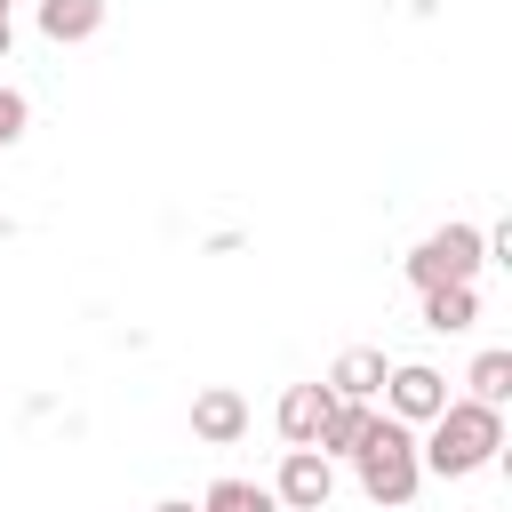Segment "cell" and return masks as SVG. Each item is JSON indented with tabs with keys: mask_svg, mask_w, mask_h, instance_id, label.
Masks as SVG:
<instances>
[{
	"mask_svg": "<svg viewBox=\"0 0 512 512\" xmlns=\"http://www.w3.org/2000/svg\"><path fill=\"white\" fill-rule=\"evenodd\" d=\"M8 48H16V16H0V64H8Z\"/></svg>",
	"mask_w": 512,
	"mask_h": 512,
	"instance_id": "obj_15",
	"label": "cell"
},
{
	"mask_svg": "<svg viewBox=\"0 0 512 512\" xmlns=\"http://www.w3.org/2000/svg\"><path fill=\"white\" fill-rule=\"evenodd\" d=\"M384 368H392V360H384L376 344H352V352H336V368H328L320 384H328L336 400H376V392H384Z\"/></svg>",
	"mask_w": 512,
	"mask_h": 512,
	"instance_id": "obj_7",
	"label": "cell"
},
{
	"mask_svg": "<svg viewBox=\"0 0 512 512\" xmlns=\"http://www.w3.org/2000/svg\"><path fill=\"white\" fill-rule=\"evenodd\" d=\"M480 320V288H424V328L432 336H464Z\"/></svg>",
	"mask_w": 512,
	"mask_h": 512,
	"instance_id": "obj_11",
	"label": "cell"
},
{
	"mask_svg": "<svg viewBox=\"0 0 512 512\" xmlns=\"http://www.w3.org/2000/svg\"><path fill=\"white\" fill-rule=\"evenodd\" d=\"M24 128H32V96L24 88H0V152L24 144Z\"/></svg>",
	"mask_w": 512,
	"mask_h": 512,
	"instance_id": "obj_14",
	"label": "cell"
},
{
	"mask_svg": "<svg viewBox=\"0 0 512 512\" xmlns=\"http://www.w3.org/2000/svg\"><path fill=\"white\" fill-rule=\"evenodd\" d=\"M464 384H472L464 400H480V408H504V400H512V352H504V344H488V352L472 360V376H464Z\"/></svg>",
	"mask_w": 512,
	"mask_h": 512,
	"instance_id": "obj_13",
	"label": "cell"
},
{
	"mask_svg": "<svg viewBox=\"0 0 512 512\" xmlns=\"http://www.w3.org/2000/svg\"><path fill=\"white\" fill-rule=\"evenodd\" d=\"M200 512H280V496H272L264 480H240V472H224V480H208Z\"/></svg>",
	"mask_w": 512,
	"mask_h": 512,
	"instance_id": "obj_12",
	"label": "cell"
},
{
	"mask_svg": "<svg viewBox=\"0 0 512 512\" xmlns=\"http://www.w3.org/2000/svg\"><path fill=\"white\" fill-rule=\"evenodd\" d=\"M352 472H360V496H368L376 512H408V504H416V488H424V464H416V432H408V424H392V416L376 408L368 440L352 448Z\"/></svg>",
	"mask_w": 512,
	"mask_h": 512,
	"instance_id": "obj_2",
	"label": "cell"
},
{
	"mask_svg": "<svg viewBox=\"0 0 512 512\" xmlns=\"http://www.w3.org/2000/svg\"><path fill=\"white\" fill-rule=\"evenodd\" d=\"M368 424H376V400H328V416H320V432H312V448L336 464V456H352L360 440H368Z\"/></svg>",
	"mask_w": 512,
	"mask_h": 512,
	"instance_id": "obj_9",
	"label": "cell"
},
{
	"mask_svg": "<svg viewBox=\"0 0 512 512\" xmlns=\"http://www.w3.org/2000/svg\"><path fill=\"white\" fill-rule=\"evenodd\" d=\"M504 456V408H480V400H448L424 432H416V464L424 480H472Z\"/></svg>",
	"mask_w": 512,
	"mask_h": 512,
	"instance_id": "obj_1",
	"label": "cell"
},
{
	"mask_svg": "<svg viewBox=\"0 0 512 512\" xmlns=\"http://www.w3.org/2000/svg\"><path fill=\"white\" fill-rule=\"evenodd\" d=\"M328 384H288L280 392V408H272V424H280V440L288 448H312V432H320V416H328Z\"/></svg>",
	"mask_w": 512,
	"mask_h": 512,
	"instance_id": "obj_8",
	"label": "cell"
},
{
	"mask_svg": "<svg viewBox=\"0 0 512 512\" xmlns=\"http://www.w3.org/2000/svg\"><path fill=\"white\" fill-rule=\"evenodd\" d=\"M384 416L392 424H408V432H424L440 408H448V376L432 368V360H400V368H384Z\"/></svg>",
	"mask_w": 512,
	"mask_h": 512,
	"instance_id": "obj_4",
	"label": "cell"
},
{
	"mask_svg": "<svg viewBox=\"0 0 512 512\" xmlns=\"http://www.w3.org/2000/svg\"><path fill=\"white\" fill-rule=\"evenodd\" d=\"M480 264H488V248H480L472 224H440V232H424V240L408 248V280H416V296H424V288H472Z\"/></svg>",
	"mask_w": 512,
	"mask_h": 512,
	"instance_id": "obj_3",
	"label": "cell"
},
{
	"mask_svg": "<svg viewBox=\"0 0 512 512\" xmlns=\"http://www.w3.org/2000/svg\"><path fill=\"white\" fill-rule=\"evenodd\" d=\"M240 432H248V400H240L232 384L192 392V440H200V448H232Z\"/></svg>",
	"mask_w": 512,
	"mask_h": 512,
	"instance_id": "obj_6",
	"label": "cell"
},
{
	"mask_svg": "<svg viewBox=\"0 0 512 512\" xmlns=\"http://www.w3.org/2000/svg\"><path fill=\"white\" fill-rule=\"evenodd\" d=\"M272 496H280V512H328V496H336V464H328L320 448H288L280 472H272Z\"/></svg>",
	"mask_w": 512,
	"mask_h": 512,
	"instance_id": "obj_5",
	"label": "cell"
},
{
	"mask_svg": "<svg viewBox=\"0 0 512 512\" xmlns=\"http://www.w3.org/2000/svg\"><path fill=\"white\" fill-rule=\"evenodd\" d=\"M8 8H16V0H0V16H8Z\"/></svg>",
	"mask_w": 512,
	"mask_h": 512,
	"instance_id": "obj_17",
	"label": "cell"
},
{
	"mask_svg": "<svg viewBox=\"0 0 512 512\" xmlns=\"http://www.w3.org/2000/svg\"><path fill=\"white\" fill-rule=\"evenodd\" d=\"M96 24H104V0H40V40H56V48L96 40Z\"/></svg>",
	"mask_w": 512,
	"mask_h": 512,
	"instance_id": "obj_10",
	"label": "cell"
},
{
	"mask_svg": "<svg viewBox=\"0 0 512 512\" xmlns=\"http://www.w3.org/2000/svg\"><path fill=\"white\" fill-rule=\"evenodd\" d=\"M152 512H200V504H192V496H168V504H152Z\"/></svg>",
	"mask_w": 512,
	"mask_h": 512,
	"instance_id": "obj_16",
	"label": "cell"
}]
</instances>
